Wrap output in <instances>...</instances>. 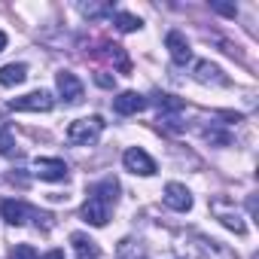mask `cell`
Here are the masks:
<instances>
[{
	"label": "cell",
	"mask_w": 259,
	"mask_h": 259,
	"mask_svg": "<svg viewBox=\"0 0 259 259\" xmlns=\"http://www.w3.org/2000/svg\"><path fill=\"white\" fill-rule=\"evenodd\" d=\"M116 192H119V183H116L113 177L95 183V186L89 189L85 204H82V220L92 223V226H107L110 207H113V201H116Z\"/></svg>",
	"instance_id": "6da1fadb"
},
{
	"label": "cell",
	"mask_w": 259,
	"mask_h": 259,
	"mask_svg": "<svg viewBox=\"0 0 259 259\" xmlns=\"http://www.w3.org/2000/svg\"><path fill=\"white\" fill-rule=\"evenodd\" d=\"M101 132H104V119H101V116L76 119V122H70V128H67V141L76 144V147H89V144H95V141L101 138Z\"/></svg>",
	"instance_id": "7a4b0ae2"
},
{
	"label": "cell",
	"mask_w": 259,
	"mask_h": 259,
	"mask_svg": "<svg viewBox=\"0 0 259 259\" xmlns=\"http://www.w3.org/2000/svg\"><path fill=\"white\" fill-rule=\"evenodd\" d=\"M10 107L13 110H19V113H49L52 107H55V98L49 95V92H31V95H25V98H13L10 101Z\"/></svg>",
	"instance_id": "3957f363"
},
{
	"label": "cell",
	"mask_w": 259,
	"mask_h": 259,
	"mask_svg": "<svg viewBox=\"0 0 259 259\" xmlns=\"http://www.w3.org/2000/svg\"><path fill=\"white\" fill-rule=\"evenodd\" d=\"M210 210L217 213V220H220L226 229H232L235 235H247V223H244V220H241V213H238V210H232L223 198H213V201H210Z\"/></svg>",
	"instance_id": "277c9868"
},
{
	"label": "cell",
	"mask_w": 259,
	"mask_h": 259,
	"mask_svg": "<svg viewBox=\"0 0 259 259\" xmlns=\"http://www.w3.org/2000/svg\"><path fill=\"white\" fill-rule=\"evenodd\" d=\"M122 162H125V168L132 171V174H141V177H153V174H156V162H153L144 150H138V147L125 150Z\"/></svg>",
	"instance_id": "5b68a950"
},
{
	"label": "cell",
	"mask_w": 259,
	"mask_h": 259,
	"mask_svg": "<svg viewBox=\"0 0 259 259\" xmlns=\"http://www.w3.org/2000/svg\"><path fill=\"white\" fill-rule=\"evenodd\" d=\"M55 82H58V92H61V98H64L67 104H79V101H82V82L76 79V73L61 70V73L55 76Z\"/></svg>",
	"instance_id": "8992f818"
},
{
	"label": "cell",
	"mask_w": 259,
	"mask_h": 259,
	"mask_svg": "<svg viewBox=\"0 0 259 259\" xmlns=\"http://www.w3.org/2000/svg\"><path fill=\"white\" fill-rule=\"evenodd\" d=\"M165 204L171 210H177V213H186L192 207V195H189V189L183 183H168L165 186Z\"/></svg>",
	"instance_id": "52a82bcc"
},
{
	"label": "cell",
	"mask_w": 259,
	"mask_h": 259,
	"mask_svg": "<svg viewBox=\"0 0 259 259\" xmlns=\"http://www.w3.org/2000/svg\"><path fill=\"white\" fill-rule=\"evenodd\" d=\"M144 107H147V101H144V95H138V92H122L119 98H113V110H116L119 116L141 113Z\"/></svg>",
	"instance_id": "ba28073f"
},
{
	"label": "cell",
	"mask_w": 259,
	"mask_h": 259,
	"mask_svg": "<svg viewBox=\"0 0 259 259\" xmlns=\"http://www.w3.org/2000/svg\"><path fill=\"white\" fill-rule=\"evenodd\" d=\"M34 171H37L40 180H64L67 177V165L61 159H37Z\"/></svg>",
	"instance_id": "9c48e42d"
},
{
	"label": "cell",
	"mask_w": 259,
	"mask_h": 259,
	"mask_svg": "<svg viewBox=\"0 0 259 259\" xmlns=\"http://www.w3.org/2000/svg\"><path fill=\"white\" fill-rule=\"evenodd\" d=\"M165 46H168V52H171V58H174L177 64H186V61L192 58V49H189V43H186V37H183L180 31H171V34L165 37Z\"/></svg>",
	"instance_id": "30bf717a"
},
{
	"label": "cell",
	"mask_w": 259,
	"mask_h": 259,
	"mask_svg": "<svg viewBox=\"0 0 259 259\" xmlns=\"http://www.w3.org/2000/svg\"><path fill=\"white\" fill-rule=\"evenodd\" d=\"M70 244H73L76 259H101V247H98V241H92L89 235L73 232V235H70Z\"/></svg>",
	"instance_id": "8fae6325"
},
{
	"label": "cell",
	"mask_w": 259,
	"mask_h": 259,
	"mask_svg": "<svg viewBox=\"0 0 259 259\" xmlns=\"http://www.w3.org/2000/svg\"><path fill=\"white\" fill-rule=\"evenodd\" d=\"M0 213H4V220H7V223H13V226H22V223L28 220V213H31V207H28L25 201H16V198H7V201H0Z\"/></svg>",
	"instance_id": "7c38bea8"
},
{
	"label": "cell",
	"mask_w": 259,
	"mask_h": 259,
	"mask_svg": "<svg viewBox=\"0 0 259 259\" xmlns=\"http://www.w3.org/2000/svg\"><path fill=\"white\" fill-rule=\"evenodd\" d=\"M195 79L198 82H213V85H229V79L220 73V67L217 64H210V61H198L195 64Z\"/></svg>",
	"instance_id": "4fadbf2b"
},
{
	"label": "cell",
	"mask_w": 259,
	"mask_h": 259,
	"mask_svg": "<svg viewBox=\"0 0 259 259\" xmlns=\"http://www.w3.org/2000/svg\"><path fill=\"white\" fill-rule=\"evenodd\" d=\"M28 76V64H7L0 67V85H19Z\"/></svg>",
	"instance_id": "5bb4252c"
},
{
	"label": "cell",
	"mask_w": 259,
	"mask_h": 259,
	"mask_svg": "<svg viewBox=\"0 0 259 259\" xmlns=\"http://www.w3.org/2000/svg\"><path fill=\"white\" fill-rule=\"evenodd\" d=\"M101 55H107L110 61H116V67H119L122 73L132 70V61H128V55H125L122 46H116V43H104V52H101Z\"/></svg>",
	"instance_id": "9a60e30c"
},
{
	"label": "cell",
	"mask_w": 259,
	"mask_h": 259,
	"mask_svg": "<svg viewBox=\"0 0 259 259\" xmlns=\"http://www.w3.org/2000/svg\"><path fill=\"white\" fill-rule=\"evenodd\" d=\"M16 153V144H13V128L4 125L0 128V156H13Z\"/></svg>",
	"instance_id": "2e32d148"
},
{
	"label": "cell",
	"mask_w": 259,
	"mask_h": 259,
	"mask_svg": "<svg viewBox=\"0 0 259 259\" xmlns=\"http://www.w3.org/2000/svg\"><path fill=\"white\" fill-rule=\"evenodd\" d=\"M116 28H119V31H125V34H132V31H138V28H141V19L128 16V13H116Z\"/></svg>",
	"instance_id": "e0dca14e"
},
{
	"label": "cell",
	"mask_w": 259,
	"mask_h": 259,
	"mask_svg": "<svg viewBox=\"0 0 259 259\" xmlns=\"http://www.w3.org/2000/svg\"><path fill=\"white\" fill-rule=\"evenodd\" d=\"M10 259H40V253L31 244H16L13 253H10Z\"/></svg>",
	"instance_id": "ac0fdd59"
},
{
	"label": "cell",
	"mask_w": 259,
	"mask_h": 259,
	"mask_svg": "<svg viewBox=\"0 0 259 259\" xmlns=\"http://www.w3.org/2000/svg\"><path fill=\"white\" fill-rule=\"evenodd\" d=\"M156 104H159L162 110H171V113H174V110H183V101H180V98H174V95H159V98H156Z\"/></svg>",
	"instance_id": "d6986e66"
},
{
	"label": "cell",
	"mask_w": 259,
	"mask_h": 259,
	"mask_svg": "<svg viewBox=\"0 0 259 259\" xmlns=\"http://www.w3.org/2000/svg\"><path fill=\"white\" fill-rule=\"evenodd\" d=\"M210 10H213V13H220V16H229V19H235V13H238V10H235V7H229V4H210Z\"/></svg>",
	"instance_id": "ffe728a7"
},
{
	"label": "cell",
	"mask_w": 259,
	"mask_h": 259,
	"mask_svg": "<svg viewBox=\"0 0 259 259\" xmlns=\"http://www.w3.org/2000/svg\"><path fill=\"white\" fill-rule=\"evenodd\" d=\"M95 79H98V85H104V89H113V79H110L107 73H98Z\"/></svg>",
	"instance_id": "44dd1931"
},
{
	"label": "cell",
	"mask_w": 259,
	"mask_h": 259,
	"mask_svg": "<svg viewBox=\"0 0 259 259\" xmlns=\"http://www.w3.org/2000/svg\"><path fill=\"white\" fill-rule=\"evenodd\" d=\"M4 49H7V34L0 31V52H4Z\"/></svg>",
	"instance_id": "7402d4cb"
},
{
	"label": "cell",
	"mask_w": 259,
	"mask_h": 259,
	"mask_svg": "<svg viewBox=\"0 0 259 259\" xmlns=\"http://www.w3.org/2000/svg\"><path fill=\"white\" fill-rule=\"evenodd\" d=\"M46 259H64V256H61V250H52V253H49Z\"/></svg>",
	"instance_id": "603a6c76"
}]
</instances>
